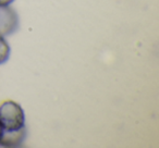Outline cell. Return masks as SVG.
Returning <instances> with one entry per match:
<instances>
[{
  "instance_id": "obj_1",
  "label": "cell",
  "mask_w": 159,
  "mask_h": 148,
  "mask_svg": "<svg viewBox=\"0 0 159 148\" xmlns=\"http://www.w3.org/2000/svg\"><path fill=\"white\" fill-rule=\"evenodd\" d=\"M0 124L3 132H19L25 128V113L22 106L13 100L0 104Z\"/></svg>"
},
{
  "instance_id": "obj_2",
  "label": "cell",
  "mask_w": 159,
  "mask_h": 148,
  "mask_svg": "<svg viewBox=\"0 0 159 148\" xmlns=\"http://www.w3.org/2000/svg\"><path fill=\"white\" fill-rule=\"evenodd\" d=\"M19 27V16L11 7H0V35L13 34Z\"/></svg>"
},
{
  "instance_id": "obj_3",
  "label": "cell",
  "mask_w": 159,
  "mask_h": 148,
  "mask_svg": "<svg viewBox=\"0 0 159 148\" xmlns=\"http://www.w3.org/2000/svg\"><path fill=\"white\" fill-rule=\"evenodd\" d=\"M10 55H11V47L9 43L5 38V36L0 35V65L9 60Z\"/></svg>"
},
{
  "instance_id": "obj_4",
  "label": "cell",
  "mask_w": 159,
  "mask_h": 148,
  "mask_svg": "<svg viewBox=\"0 0 159 148\" xmlns=\"http://www.w3.org/2000/svg\"><path fill=\"white\" fill-rule=\"evenodd\" d=\"M14 0H0V7H9Z\"/></svg>"
},
{
  "instance_id": "obj_5",
  "label": "cell",
  "mask_w": 159,
  "mask_h": 148,
  "mask_svg": "<svg viewBox=\"0 0 159 148\" xmlns=\"http://www.w3.org/2000/svg\"><path fill=\"white\" fill-rule=\"evenodd\" d=\"M3 128H2V126H1V124H0V143H1V139H2V137H3Z\"/></svg>"
}]
</instances>
